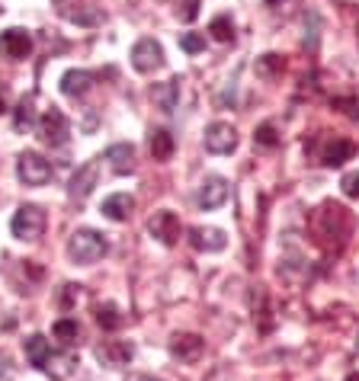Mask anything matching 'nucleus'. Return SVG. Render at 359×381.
I'll use <instances>...</instances> for the list:
<instances>
[{"label": "nucleus", "mask_w": 359, "mask_h": 381, "mask_svg": "<svg viewBox=\"0 0 359 381\" xmlns=\"http://www.w3.org/2000/svg\"><path fill=\"white\" fill-rule=\"evenodd\" d=\"M106 253H109L106 234L93 231V228H81V231H74V234H71V241H67V257L74 260L77 266L100 263Z\"/></svg>", "instance_id": "obj_1"}, {"label": "nucleus", "mask_w": 359, "mask_h": 381, "mask_svg": "<svg viewBox=\"0 0 359 381\" xmlns=\"http://www.w3.org/2000/svg\"><path fill=\"white\" fill-rule=\"evenodd\" d=\"M10 231L17 241H39L45 231V212L39 205H19L10 221Z\"/></svg>", "instance_id": "obj_2"}, {"label": "nucleus", "mask_w": 359, "mask_h": 381, "mask_svg": "<svg viewBox=\"0 0 359 381\" xmlns=\"http://www.w3.org/2000/svg\"><path fill=\"white\" fill-rule=\"evenodd\" d=\"M51 164L39 154V151H23L17 160V176L26 183V186H45L51 180Z\"/></svg>", "instance_id": "obj_3"}, {"label": "nucleus", "mask_w": 359, "mask_h": 381, "mask_svg": "<svg viewBox=\"0 0 359 381\" xmlns=\"http://www.w3.org/2000/svg\"><path fill=\"white\" fill-rule=\"evenodd\" d=\"M132 67L138 74H154L158 67H164V49L154 39H138L132 49Z\"/></svg>", "instance_id": "obj_4"}, {"label": "nucleus", "mask_w": 359, "mask_h": 381, "mask_svg": "<svg viewBox=\"0 0 359 381\" xmlns=\"http://www.w3.org/2000/svg\"><path fill=\"white\" fill-rule=\"evenodd\" d=\"M97 180H100V160L93 158V160L77 167V173L71 176V183H67V196L77 199V202H84L87 196L97 189Z\"/></svg>", "instance_id": "obj_5"}, {"label": "nucleus", "mask_w": 359, "mask_h": 381, "mask_svg": "<svg viewBox=\"0 0 359 381\" xmlns=\"http://www.w3.org/2000/svg\"><path fill=\"white\" fill-rule=\"evenodd\" d=\"M39 132H42V138L49 141L51 148H61V144H67V135H71V125H67V116L61 112V109L51 106L49 112H45L42 119H39Z\"/></svg>", "instance_id": "obj_6"}, {"label": "nucleus", "mask_w": 359, "mask_h": 381, "mask_svg": "<svg viewBox=\"0 0 359 381\" xmlns=\"http://www.w3.org/2000/svg\"><path fill=\"white\" fill-rule=\"evenodd\" d=\"M180 218L174 215V212H154L148 221V234L151 237H158L164 247H174L176 241H180Z\"/></svg>", "instance_id": "obj_7"}, {"label": "nucleus", "mask_w": 359, "mask_h": 381, "mask_svg": "<svg viewBox=\"0 0 359 381\" xmlns=\"http://www.w3.org/2000/svg\"><path fill=\"white\" fill-rule=\"evenodd\" d=\"M237 148V132L231 122H212L206 128V151L209 154H231Z\"/></svg>", "instance_id": "obj_8"}, {"label": "nucleus", "mask_w": 359, "mask_h": 381, "mask_svg": "<svg viewBox=\"0 0 359 381\" xmlns=\"http://www.w3.org/2000/svg\"><path fill=\"white\" fill-rule=\"evenodd\" d=\"M228 199V180L225 176H206L199 186V192H196V202H199V208H218L222 202Z\"/></svg>", "instance_id": "obj_9"}, {"label": "nucleus", "mask_w": 359, "mask_h": 381, "mask_svg": "<svg viewBox=\"0 0 359 381\" xmlns=\"http://www.w3.org/2000/svg\"><path fill=\"white\" fill-rule=\"evenodd\" d=\"M0 51L10 61H23L33 51V39L26 29H7V33H0Z\"/></svg>", "instance_id": "obj_10"}, {"label": "nucleus", "mask_w": 359, "mask_h": 381, "mask_svg": "<svg viewBox=\"0 0 359 381\" xmlns=\"http://www.w3.org/2000/svg\"><path fill=\"white\" fill-rule=\"evenodd\" d=\"M170 353L180 362H199L202 353H206V343L196 333H176L174 340H170Z\"/></svg>", "instance_id": "obj_11"}, {"label": "nucleus", "mask_w": 359, "mask_h": 381, "mask_svg": "<svg viewBox=\"0 0 359 381\" xmlns=\"http://www.w3.org/2000/svg\"><path fill=\"white\" fill-rule=\"evenodd\" d=\"M97 359L109 369H122V365L132 362V346L128 343H119V340H109V343H100L97 346Z\"/></svg>", "instance_id": "obj_12"}, {"label": "nucleus", "mask_w": 359, "mask_h": 381, "mask_svg": "<svg viewBox=\"0 0 359 381\" xmlns=\"http://www.w3.org/2000/svg\"><path fill=\"white\" fill-rule=\"evenodd\" d=\"M132 208H135V199L128 192H112L109 199H103L100 212L109 221H128V218H132Z\"/></svg>", "instance_id": "obj_13"}, {"label": "nucleus", "mask_w": 359, "mask_h": 381, "mask_svg": "<svg viewBox=\"0 0 359 381\" xmlns=\"http://www.w3.org/2000/svg\"><path fill=\"white\" fill-rule=\"evenodd\" d=\"M90 87H93V74L90 71H81V67H71V71H65V77H61V93L71 96V100L84 96Z\"/></svg>", "instance_id": "obj_14"}, {"label": "nucleus", "mask_w": 359, "mask_h": 381, "mask_svg": "<svg viewBox=\"0 0 359 381\" xmlns=\"http://www.w3.org/2000/svg\"><path fill=\"white\" fill-rule=\"evenodd\" d=\"M106 160L109 167L116 170V173H132L135 170V148L128 144V141H119V144H109L106 148Z\"/></svg>", "instance_id": "obj_15"}, {"label": "nucleus", "mask_w": 359, "mask_h": 381, "mask_svg": "<svg viewBox=\"0 0 359 381\" xmlns=\"http://www.w3.org/2000/svg\"><path fill=\"white\" fill-rule=\"evenodd\" d=\"M151 100L158 103L160 112H174L176 103H180V81H164V83H154L151 87Z\"/></svg>", "instance_id": "obj_16"}, {"label": "nucleus", "mask_w": 359, "mask_h": 381, "mask_svg": "<svg viewBox=\"0 0 359 381\" xmlns=\"http://www.w3.org/2000/svg\"><path fill=\"white\" fill-rule=\"evenodd\" d=\"M190 244L196 250H209V253H218V250H225V234L218 231V228H192L190 231Z\"/></svg>", "instance_id": "obj_17"}, {"label": "nucleus", "mask_w": 359, "mask_h": 381, "mask_svg": "<svg viewBox=\"0 0 359 381\" xmlns=\"http://www.w3.org/2000/svg\"><path fill=\"white\" fill-rule=\"evenodd\" d=\"M74 369H77V356H74V353H51L42 372H49L55 381H65V378L74 375Z\"/></svg>", "instance_id": "obj_18"}, {"label": "nucleus", "mask_w": 359, "mask_h": 381, "mask_svg": "<svg viewBox=\"0 0 359 381\" xmlns=\"http://www.w3.org/2000/svg\"><path fill=\"white\" fill-rule=\"evenodd\" d=\"M148 148H151V158L154 160H170L174 158V135L167 132V128H154L148 138Z\"/></svg>", "instance_id": "obj_19"}, {"label": "nucleus", "mask_w": 359, "mask_h": 381, "mask_svg": "<svg viewBox=\"0 0 359 381\" xmlns=\"http://www.w3.org/2000/svg\"><path fill=\"white\" fill-rule=\"evenodd\" d=\"M353 141H343V138H337V141H331L324 148V154H321V160H324V167H343L347 160L353 158Z\"/></svg>", "instance_id": "obj_20"}, {"label": "nucleus", "mask_w": 359, "mask_h": 381, "mask_svg": "<svg viewBox=\"0 0 359 381\" xmlns=\"http://www.w3.org/2000/svg\"><path fill=\"white\" fill-rule=\"evenodd\" d=\"M49 356H51V346H49V340L45 337H29L26 340V359L35 365V369H45V362H49Z\"/></svg>", "instance_id": "obj_21"}, {"label": "nucleus", "mask_w": 359, "mask_h": 381, "mask_svg": "<svg viewBox=\"0 0 359 381\" xmlns=\"http://www.w3.org/2000/svg\"><path fill=\"white\" fill-rule=\"evenodd\" d=\"M35 122H39V119H35L33 96H23L19 106H17V119H13V125H17V132H26V128H33Z\"/></svg>", "instance_id": "obj_22"}, {"label": "nucleus", "mask_w": 359, "mask_h": 381, "mask_svg": "<svg viewBox=\"0 0 359 381\" xmlns=\"http://www.w3.org/2000/svg\"><path fill=\"white\" fill-rule=\"evenodd\" d=\"M51 333H55L65 346H71V343H77V337H81V323L71 321V317H61V321H55Z\"/></svg>", "instance_id": "obj_23"}, {"label": "nucleus", "mask_w": 359, "mask_h": 381, "mask_svg": "<svg viewBox=\"0 0 359 381\" xmlns=\"http://www.w3.org/2000/svg\"><path fill=\"white\" fill-rule=\"evenodd\" d=\"M97 323H100L103 330H119L122 327V314H119V307L116 305H100L97 307Z\"/></svg>", "instance_id": "obj_24"}, {"label": "nucleus", "mask_w": 359, "mask_h": 381, "mask_svg": "<svg viewBox=\"0 0 359 381\" xmlns=\"http://www.w3.org/2000/svg\"><path fill=\"white\" fill-rule=\"evenodd\" d=\"M209 33H212V39H218V42H234V23H231V17H215L209 23Z\"/></svg>", "instance_id": "obj_25"}, {"label": "nucleus", "mask_w": 359, "mask_h": 381, "mask_svg": "<svg viewBox=\"0 0 359 381\" xmlns=\"http://www.w3.org/2000/svg\"><path fill=\"white\" fill-rule=\"evenodd\" d=\"M180 49H183L186 55H199V51L206 49V35L202 33H183L180 35Z\"/></svg>", "instance_id": "obj_26"}, {"label": "nucleus", "mask_w": 359, "mask_h": 381, "mask_svg": "<svg viewBox=\"0 0 359 381\" xmlns=\"http://www.w3.org/2000/svg\"><path fill=\"white\" fill-rule=\"evenodd\" d=\"M257 71L260 74H267V77H273L276 71H283V58H279V55H263V58L257 61Z\"/></svg>", "instance_id": "obj_27"}, {"label": "nucleus", "mask_w": 359, "mask_h": 381, "mask_svg": "<svg viewBox=\"0 0 359 381\" xmlns=\"http://www.w3.org/2000/svg\"><path fill=\"white\" fill-rule=\"evenodd\" d=\"M253 141H257V144H263V148H276V144H279L273 125H260L257 135H253Z\"/></svg>", "instance_id": "obj_28"}, {"label": "nucleus", "mask_w": 359, "mask_h": 381, "mask_svg": "<svg viewBox=\"0 0 359 381\" xmlns=\"http://www.w3.org/2000/svg\"><path fill=\"white\" fill-rule=\"evenodd\" d=\"M340 186H343V196H347V199H359V170L343 176Z\"/></svg>", "instance_id": "obj_29"}, {"label": "nucleus", "mask_w": 359, "mask_h": 381, "mask_svg": "<svg viewBox=\"0 0 359 381\" xmlns=\"http://www.w3.org/2000/svg\"><path fill=\"white\" fill-rule=\"evenodd\" d=\"M71 19L74 23H100V13L97 10H90V13H71Z\"/></svg>", "instance_id": "obj_30"}, {"label": "nucleus", "mask_w": 359, "mask_h": 381, "mask_svg": "<svg viewBox=\"0 0 359 381\" xmlns=\"http://www.w3.org/2000/svg\"><path fill=\"white\" fill-rule=\"evenodd\" d=\"M135 381H160V378H154V375H138Z\"/></svg>", "instance_id": "obj_31"}, {"label": "nucleus", "mask_w": 359, "mask_h": 381, "mask_svg": "<svg viewBox=\"0 0 359 381\" xmlns=\"http://www.w3.org/2000/svg\"><path fill=\"white\" fill-rule=\"evenodd\" d=\"M3 109H7V106H3V96H0V112H3Z\"/></svg>", "instance_id": "obj_32"}, {"label": "nucleus", "mask_w": 359, "mask_h": 381, "mask_svg": "<svg viewBox=\"0 0 359 381\" xmlns=\"http://www.w3.org/2000/svg\"><path fill=\"white\" fill-rule=\"evenodd\" d=\"M267 3H279V0H267Z\"/></svg>", "instance_id": "obj_33"}, {"label": "nucleus", "mask_w": 359, "mask_h": 381, "mask_svg": "<svg viewBox=\"0 0 359 381\" xmlns=\"http://www.w3.org/2000/svg\"><path fill=\"white\" fill-rule=\"evenodd\" d=\"M58 3H65V0H58Z\"/></svg>", "instance_id": "obj_34"}]
</instances>
